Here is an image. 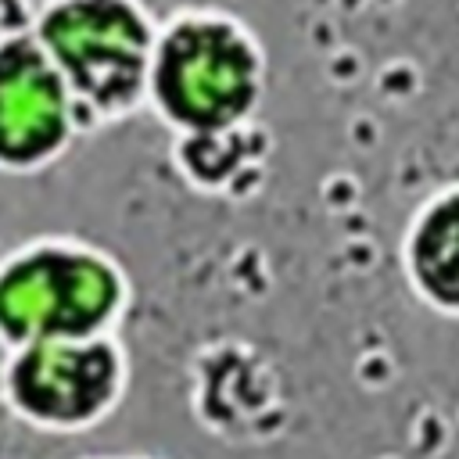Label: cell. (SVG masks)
Returning <instances> with one entry per match:
<instances>
[{"label": "cell", "instance_id": "1", "mask_svg": "<svg viewBox=\"0 0 459 459\" xmlns=\"http://www.w3.org/2000/svg\"><path fill=\"white\" fill-rule=\"evenodd\" d=\"M262 61L251 36L212 11L179 14L154 32L147 93L154 108L194 136L233 129L258 100Z\"/></svg>", "mask_w": 459, "mask_h": 459}, {"label": "cell", "instance_id": "2", "mask_svg": "<svg viewBox=\"0 0 459 459\" xmlns=\"http://www.w3.org/2000/svg\"><path fill=\"white\" fill-rule=\"evenodd\" d=\"M126 305L118 265L72 240H36L0 262V344L111 333Z\"/></svg>", "mask_w": 459, "mask_h": 459}, {"label": "cell", "instance_id": "3", "mask_svg": "<svg viewBox=\"0 0 459 459\" xmlns=\"http://www.w3.org/2000/svg\"><path fill=\"white\" fill-rule=\"evenodd\" d=\"M32 36L75 108L118 115L147 93L154 29L136 0H50Z\"/></svg>", "mask_w": 459, "mask_h": 459}, {"label": "cell", "instance_id": "4", "mask_svg": "<svg viewBox=\"0 0 459 459\" xmlns=\"http://www.w3.org/2000/svg\"><path fill=\"white\" fill-rule=\"evenodd\" d=\"M129 387V359L111 333L54 337L7 348L0 398L7 412L47 434L104 423Z\"/></svg>", "mask_w": 459, "mask_h": 459}, {"label": "cell", "instance_id": "5", "mask_svg": "<svg viewBox=\"0 0 459 459\" xmlns=\"http://www.w3.org/2000/svg\"><path fill=\"white\" fill-rule=\"evenodd\" d=\"M72 118L75 100L36 36L0 39V165L50 161L68 143Z\"/></svg>", "mask_w": 459, "mask_h": 459}, {"label": "cell", "instance_id": "6", "mask_svg": "<svg viewBox=\"0 0 459 459\" xmlns=\"http://www.w3.org/2000/svg\"><path fill=\"white\" fill-rule=\"evenodd\" d=\"M405 273L430 308L459 316V183L416 212L405 237Z\"/></svg>", "mask_w": 459, "mask_h": 459}, {"label": "cell", "instance_id": "7", "mask_svg": "<svg viewBox=\"0 0 459 459\" xmlns=\"http://www.w3.org/2000/svg\"><path fill=\"white\" fill-rule=\"evenodd\" d=\"M82 459H151V455H82Z\"/></svg>", "mask_w": 459, "mask_h": 459}]
</instances>
